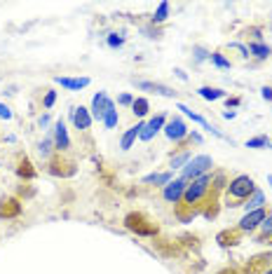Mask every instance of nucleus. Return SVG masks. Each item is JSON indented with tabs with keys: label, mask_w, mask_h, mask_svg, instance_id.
I'll list each match as a JSON object with an SVG mask.
<instances>
[{
	"label": "nucleus",
	"mask_w": 272,
	"mask_h": 274,
	"mask_svg": "<svg viewBox=\"0 0 272 274\" xmlns=\"http://www.w3.org/2000/svg\"><path fill=\"white\" fill-rule=\"evenodd\" d=\"M254 190H256V183H254V178H251V176H246V174L235 176L233 181L228 183V187H225V195H228V206L230 208L242 206V204L251 197V192H254Z\"/></svg>",
	"instance_id": "obj_1"
},
{
	"label": "nucleus",
	"mask_w": 272,
	"mask_h": 274,
	"mask_svg": "<svg viewBox=\"0 0 272 274\" xmlns=\"http://www.w3.org/2000/svg\"><path fill=\"white\" fill-rule=\"evenodd\" d=\"M211 169H214V157H211V155H193L188 164L181 169L178 178H183L185 183H190V181H195V178H200V176L211 174Z\"/></svg>",
	"instance_id": "obj_2"
},
{
	"label": "nucleus",
	"mask_w": 272,
	"mask_h": 274,
	"mask_svg": "<svg viewBox=\"0 0 272 274\" xmlns=\"http://www.w3.org/2000/svg\"><path fill=\"white\" fill-rule=\"evenodd\" d=\"M124 227H127L129 232H134V235H139V237H155L157 232H160V227H157L145 214H139V211L127 214V218H124Z\"/></svg>",
	"instance_id": "obj_3"
},
{
	"label": "nucleus",
	"mask_w": 272,
	"mask_h": 274,
	"mask_svg": "<svg viewBox=\"0 0 272 274\" xmlns=\"http://www.w3.org/2000/svg\"><path fill=\"white\" fill-rule=\"evenodd\" d=\"M267 211L265 206L263 208H256V211H249V214H244L242 218H239V223H237V230L242 232V235H254L258 227H261V223L267 218Z\"/></svg>",
	"instance_id": "obj_4"
},
{
	"label": "nucleus",
	"mask_w": 272,
	"mask_h": 274,
	"mask_svg": "<svg viewBox=\"0 0 272 274\" xmlns=\"http://www.w3.org/2000/svg\"><path fill=\"white\" fill-rule=\"evenodd\" d=\"M164 136L169 138V141H174V143H183L185 138H188V134H190V129H188V124H185L181 117H176L174 115L172 120H167V124H164Z\"/></svg>",
	"instance_id": "obj_5"
},
{
	"label": "nucleus",
	"mask_w": 272,
	"mask_h": 274,
	"mask_svg": "<svg viewBox=\"0 0 272 274\" xmlns=\"http://www.w3.org/2000/svg\"><path fill=\"white\" fill-rule=\"evenodd\" d=\"M164 124H167V115H164V113H157L155 117H150L148 122H143V129H141V134H139V141H143V143L153 141V138L164 129Z\"/></svg>",
	"instance_id": "obj_6"
},
{
	"label": "nucleus",
	"mask_w": 272,
	"mask_h": 274,
	"mask_svg": "<svg viewBox=\"0 0 272 274\" xmlns=\"http://www.w3.org/2000/svg\"><path fill=\"white\" fill-rule=\"evenodd\" d=\"M115 106V101L108 96V92H96L94 94V99H92V108H89V113H92V117L99 122H103L106 113Z\"/></svg>",
	"instance_id": "obj_7"
},
{
	"label": "nucleus",
	"mask_w": 272,
	"mask_h": 274,
	"mask_svg": "<svg viewBox=\"0 0 272 274\" xmlns=\"http://www.w3.org/2000/svg\"><path fill=\"white\" fill-rule=\"evenodd\" d=\"M47 171H50L52 176H61V178H68V176L75 174V162H73V159H66L61 153H59L56 157L50 159Z\"/></svg>",
	"instance_id": "obj_8"
},
{
	"label": "nucleus",
	"mask_w": 272,
	"mask_h": 274,
	"mask_svg": "<svg viewBox=\"0 0 272 274\" xmlns=\"http://www.w3.org/2000/svg\"><path fill=\"white\" fill-rule=\"evenodd\" d=\"M52 138H54V148L56 153H68L71 148V136H68V129H66V122L64 120H56L54 127H52Z\"/></svg>",
	"instance_id": "obj_9"
},
{
	"label": "nucleus",
	"mask_w": 272,
	"mask_h": 274,
	"mask_svg": "<svg viewBox=\"0 0 272 274\" xmlns=\"http://www.w3.org/2000/svg\"><path fill=\"white\" fill-rule=\"evenodd\" d=\"M185 187H188V183H185L183 178H174L172 183H167V185L162 187V197H164V202H169V204H178L183 199Z\"/></svg>",
	"instance_id": "obj_10"
},
{
	"label": "nucleus",
	"mask_w": 272,
	"mask_h": 274,
	"mask_svg": "<svg viewBox=\"0 0 272 274\" xmlns=\"http://www.w3.org/2000/svg\"><path fill=\"white\" fill-rule=\"evenodd\" d=\"M71 122L73 127L78 129V132H89L92 129V122H94V117H92V113H89V108H85V106H75V108L71 110Z\"/></svg>",
	"instance_id": "obj_11"
},
{
	"label": "nucleus",
	"mask_w": 272,
	"mask_h": 274,
	"mask_svg": "<svg viewBox=\"0 0 272 274\" xmlns=\"http://www.w3.org/2000/svg\"><path fill=\"white\" fill-rule=\"evenodd\" d=\"M24 204L17 197H0V218H17L22 216Z\"/></svg>",
	"instance_id": "obj_12"
},
{
	"label": "nucleus",
	"mask_w": 272,
	"mask_h": 274,
	"mask_svg": "<svg viewBox=\"0 0 272 274\" xmlns=\"http://www.w3.org/2000/svg\"><path fill=\"white\" fill-rule=\"evenodd\" d=\"M54 82L56 85H61L64 89H68V92H80V89H85V87H89V77H71V75H56L54 77Z\"/></svg>",
	"instance_id": "obj_13"
},
{
	"label": "nucleus",
	"mask_w": 272,
	"mask_h": 274,
	"mask_svg": "<svg viewBox=\"0 0 272 274\" xmlns=\"http://www.w3.org/2000/svg\"><path fill=\"white\" fill-rule=\"evenodd\" d=\"M244 239V235L237 230V227H233V230H221L216 235V241L221 244L223 248H228V246H237L239 241Z\"/></svg>",
	"instance_id": "obj_14"
},
{
	"label": "nucleus",
	"mask_w": 272,
	"mask_h": 274,
	"mask_svg": "<svg viewBox=\"0 0 272 274\" xmlns=\"http://www.w3.org/2000/svg\"><path fill=\"white\" fill-rule=\"evenodd\" d=\"M136 87H139V89H145V92H153V94H160V96H167V99H174V96H176V92H174V89L164 87V85H160V82L136 80Z\"/></svg>",
	"instance_id": "obj_15"
},
{
	"label": "nucleus",
	"mask_w": 272,
	"mask_h": 274,
	"mask_svg": "<svg viewBox=\"0 0 272 274\" xmlns=\"http://www.w3.org/2000/svg\"><path fill=\"white\" fill-rule=\"evenodd\" d=\"M141 129H143V120L136 122L134 127H129L127 132L122 134V138H120V148H122V150H132L134 143H136V138H139V134H141Z\"/></svg>",
	"instance_id": "obj_16"
},
{
	"label": "nucleus",
	"mask_w": 272,
	"mask_h": 274,
	"mask_svg": "<svg viewBox=\"0 0 272 274\" xmlns=\"http://www.w3.org/2000/svg\"><path fill=\"white\" fill-rule=\"evenodd\" d=\"M256 244H272V214H267V218L261 223V227L254 235Z\"/></svg>",
	"instance_id": "obj_17"
},
{
	"label": "nucleus",
	"mask_w": 272,
	"mask_h": 274,
	"mask_svg": "<svg viewBox=\"0 0 272 274\" xmlns=\"http://www.w3.org/2000/svg\"><path fill=\"white\" fill-rule=\"evenodd\" d=\"M174 181V171H162V174H148L143 176V183L145 185H157V187H164L167 183Z\"/></svg>",
	"instance_id": "obj_18"
},
{
	"label": "nucleus",
	"mask_w": 272,
	"mask_h": 274,
	"mask_svg": "<svg viewBox=\"0 0 272 274\" xmlns=\"http://www.w3.org/2000/svg\"><path fill=\"white\" fill-rule=\"evenodd\" d=\"M242 206H244L246 214H249V211H256V208H263V206H265V195H263V190H258V187H256V190L251 192V197L246 199Z\"/></svg>",
	"instance_id": "obj_19"
},
{
	"label": "nucleus",
	"mask_w": 272,
	"mask_h": 274,
	"mask_svg": "<svg viewBox=\"0 0 272 274\" xmlns=\"http://www.w3.org/2000/svg\"><path fill=\"white\" fill-rule=\"evenodd\" d=\"M190 157H193V153H190V150H178V153H174L172 159H169V171L183 169V166L190 162Z\"/></svg>",
	"instance_id": "obj_20"
},
{
	"label": "nucleus",
	"mask_w": 272,
	"mask_h": 274,
	"mask_svg": "<svg viewBox=\"0 0 272 274\" xmlns=\"http://www.w3.org/2000/svg\"><path fill=\"white\" fill-rule=\"evenodd\" d=\"M246 50H249V56H254V59H258V61H263V59H267V56L272 54V50L267 47L265 43H249L246 45Z\"/></svg>",
	"instance_id": "obj_21"
},
{
	"label": "nucleus",
	"mask_w": 272,
	"mask_h": 274,
	"mask_svg": "<svg viewBox=\"0 0 272 274\" xmlns=\"http://www.w3.org/2000/svg\"><path fill=\"white\" fill-rule=\"evenodd\" d=\"M35 174H38V171L33 169L31 159H28V157H22V159H19V164H17V176H19V178H24V181H33Z\"/></svg>",
	"instance_id": "obj_22"
},
{
	"label": "nucleus",
	"mask_w": 272,
	"mask_h": 274,
	"mask_svg": "<svg viewBox=\"0 0 272 274\" xmlns=\"http://www.w3.org/2000/svg\"><path fill=\"white\" fill-rule=\"evenodd\" d=\"M197 94H200L204 101H221L228 96V92H223V89H218V87H200Z\"/></svg>",
	"instance_id": "obj_23"
},
{
	"label": "nucleus",
	"mask_w": 272,
	"mask_h": 274,
	"mask_svg": "<svg viewBox=\"0 0 272 274\" xmlns=\"http://www.w3.org/2000/svg\"><path fill=\"white\" fill-rule=\"evenodd\" d=\"M54 150H56L54 148V138H52V134H47V136L38 143V153H40V157H43V159H47V162H50Z\"/></svg>",
	"instance_id": "obj_24"
},
{
	"label": "nucleus",
	"mask_w": 272,
	"mask_h": 274,
	"mask_svg": "<svg viewBox=\"0 0 272 274\" xmlns=\"http://www.w3.org/2000/svg\"><path fill=\"white\" fill-rule=\"evenodd\" d=\"M132 113L136 117H145L150 113V101L145 99V96H136L134 103H132Z\"/></svg>",
	"instance_id": "obj_25"
},
{
	"label": "nucleus",
	"mask_w": 272,
	"mask_h": 274,
	"mask_svg": "<svg viewBox=\"0 0 272 274\" xmlns=\"http://www.w3.org/2000/svg\"><path fill=\"white\" fill-rule=\"evenodd\" d=\"M169 12H172V5H169V3H160L157 10H155V14L150 17V22L153 24H164L169 19Z\"/></svg>",
	"instance_id": "obj_26"
},
{
	"label": "nucleus",
	"mask_w": 272,
	"mask_h": 274,
	"mask_svg": "<svg viewBox=\"0 0 272 274\" xmlns=\"http://www.w3.org/2000/svg\"><path fill=\"white\" fill-rule=\"evenodd\" d=\"M209 61H211V66H216V68H230L233 66V61L228 59V56L223 54V52H211V56H209Z\"/></svg>",
	"instance_id": "obj_27"
},
{
	"label": "nucleus",
	"mask_w": 272,
	"mask_h": 274,
	"mask_svg": "<svg viewBox=\"0 0 272 274\" xmlns=\"http://www.w3.org/2000/svg\"><path fill=\"white\" fill-rule=\"evenodd\" d=\"M117 122H120V113H117V106H113V108L106 113V117H103V122H101V124H103L106 129H115Z\"/></svg>",
	"instance_id": "obj_28"
},
{
	"label": "nucleus",
	"mask_w": 272,
	"mask_h": 274,
	"mask_svg": "<svg viewBox=\"0 0 272 274\" xmlns=\"http://www.w3.org/2000/svg\"><path fill=\"white\" fill-rule=\"evenodd\" d=\"M270 145V138L265 136V134H261V136H254L246 141V148H254V150H261V148H267Z\"/></svg>",
	"instance_id": "obj_29"
},
{
	"label": "nucleus",
	"mask_w": 272,
	"mask_h": 274,
	"mask_svg": "<svg viewBox=\"0 0 272 274\" xmlns=\"http://www.w3.org/2000/svg\"><path fill=\"white\" fill-rule=\"evenodd\" d=\"M106 45L111 47V50H120L124 45V35H120V33H108L106 35Z\"/></svg>",
	"instance_id": "obj_30"
},
{
	"label": "nucleus",
	"mask_w": 272,
	"mask_h": 274,
	"mask_svg": "<svg viewBox=\"0 0 272 274\" xmlns=\"http://www.w3.org/2000/svg\"><path fill=\"white\" fill-rule=\"evenodd\" d=\"M193 56H195V61H197V64H202V61H209L211 52H206L204 47H200V45H195V47H193Z\"/></svg>",
	"instance_id": "obj_31"
},
{
	"label": "nucleus",
	"mask_w": 272,
	"mask_h": 274,
	"mask_svg": "<svg viewBox=\"0 0 272 274\" xmlns=\"http://www.w3.org/2000/svg\"><path fill=\"white\" fill-rule=\"evenodd\" d=\"M54 103H56V89H47V92H45V96H43V106L50 110Z\"/></svg>",
	"instance_id": "obj_32"
},
{
	"label": "nucleus",
	"mask_w": 272,
	"mask_h": 274,
	"mask_svg": "<svg viewBox=\"0 0 272 274\" xmlns=\"http://www.w3.org/2000/svg\"><path fill=\"white\" fill-rule=\"evenodd\" d=\"M12 117H14V113H12V108L7 103H3L0 101V120H5V122H10Z\"/></svg>",
	"instance_id": "obj_33"
},
{
	"label": "nucleus",
	"mask_w": 272,
	"mask_h": 274,
	"mask_svg": "<svg viewBox=\"0 0 272 274\" xmlns=\"http://www.w3.org/2000/svg\"><path fill=\"white\" fill-rule=\"evenodd\" d=\"M228 50L237 52V54H239V56H244V59H246V56H249V50H246V45H239V43H230V45H228Z\"/></svg>",
	"instance_id": "obj_34"
},
{
	"label": "nucleus",
	"mask_w": 272,
	"mask_h": 274,
	"mask_svg": "<svg viewBox=\"0 0 272 274\" xmlns=\"http://www.w3.org/2000/svg\"><path fill=\"white\" fill-rule=\"evenodd\" d=\"M134 99H136V96H132V94H120V96H117V106H127V108H132Z\"/></svg>",
	"instance_id": "obj_35"
},
{
	"label": "nucleus",
	"mask_w": 272,
	"mask_h": 274,
	"mask_svg": "<svg viewBox=\"0 0 272 274\" xmlns=\"http://www.w3.org/2000/svg\"><path fill=\"white\" fill-rule=\"evenodd\" d=\"M185 141H190V143H197V145H202V141H204V138H202V134H197V132H190Z\"/></svg>",
	"instance_id": "obj_36"
},
{
	"label": "nucleus",
	"mask_w": 272,
	"mask_h": 274,
	"mask_svg": "<svg viewBox=\"0 0 272 274\" xmlns=\"http://www.w3.org/2000/svg\"><path fill=\"white\" fill-rule=\"evenodd\" d=\"M38 127H43V129H47V127H50V115H47V113L38 117Z\"/></svg>",
	"instance_id": "obj_37"
},
{
	"label": "nucleus",
	"mask_w": 272,
	"mask_h": 274,
	"mask_svg": "<svg viewBox=\"0 0 272 274\" xmlns=\"http://www.w3.org/2000/svg\"><path fill=\"white\" fill-rule=\"evenodd\" d=\"M261 96H263L265 101H272V87H263V89H261Z\"/></svg>",
	"instance_id": "obj_38"
},
{
	"label": "nucleus",
	"mask_w": 272,
	"mask_h": 274,
	"mask_svg": "<svg viewBox=\"0 0 272 274\" xmlns=\"http://www.w3.org/2000/svg\"><path fill=\"white\" fill-rule=\"evenodd\" d=\"M174 75H176L178 80H188V73H185L183 68H174Z\"/></svg>",
	"instance_id": "obj_39"
},
{
	"label": "nucleus",
	"mask_w": 272,
	"mask_h": 274,
	"mask_svg": "<svg viewBox=\"0 0 272 274\" xmlns=\"http://www.w3.org/2000/svg\"><path fill=\"white\" fill-rule=\"evenodd\" d=\"M225 103H228V110L237 108V106H239V96H233V99H228V101H225Z\"/></svg>",
	"instance_id": "obj_40"
},
{
	"label": "nucleus",
	"mask_w": 272,
	"mask_h": 274,
	"mask_svg": "<svg viewBox=\"0 0 272 274\" xmlns=\"http://www.w3.org/2000/svg\"><path fill=\"white\" fill-rule=\"evenodd\" d=\"M216 274H242L239 269H235V267H223V269H218Z\"/></svg>",
	"instance_id": "obj_41"
},
{
	"label": "nucleus",
	"mask_w": 272,
	"mask_h": 274,
	"mask_svg": "<svg viewBox=\"0 0 272 274\" xmlns=\"http://www.w3.org/2000/svg\"><path fill=\"white\" fill-rule=\"evenodd\" d=\"M223 117H225V120H235V117H237V110H225Z\"/></svg>",
	"instance_id": "obj_42"
},
{
	"label": "nucleus",
	"mask_w": 272,
	"mask_h": 274,
	"mask_svg": "<svg viewBox=\"0 0 272 274\" xmlns=\"http://www.w3.org/2000/svg\"><path fill=\"white\" fill-rule=\"evenodd\" d=\"M267 183H270V185H272V174H270V176H267Z\"/></svg>",
	"instance_id": "obj_43"
},
{
	"label": "nucleus",
	"mask_w": 272,
	"mask_h": 274,
	"mask_svg": "<svg viewBox=\"0 0 272 274\" xmlns=\"http://www.w3.org/2000/svg\"><path fill=\"white\" fill-rule=\"evenodd\" d=\"M270 145H272V143H270Z\"/></svg>",
	"instance_id": "obj_44"
}]
</instances>
